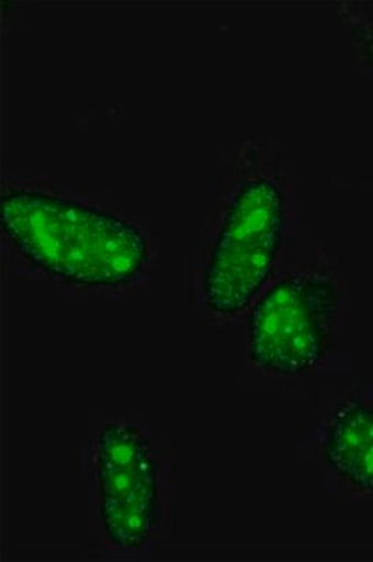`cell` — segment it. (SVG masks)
Listing matches in <instances>:
<instances>
[{
  "mask_svg": "<svg viewBox=\"0 0 373 562\" xmlns=\"http://www.w3.org/2000/svg\"><path fill=\"white\" fill-rule=\"evenodd\" d=\"M358 36H360V46L363 47L365 60H368L369 65L373 68V25H363V27H360Z\"/></svg>",
  "mask_w": 373,
  "mask_h": 562,
  "instance_id": "obj_6",
  "label": "cell"
},
{
  "mask_svg": "<svg viewBox=\"0 0 373 562\" xmlns=\"http://www.w3.org/2000/svg\"><path fill=\"white\" fill-rule=\"evenodd\" d=\"M88 454L103 547L120 554L146 552L168 520L171 462L144 425L124 416L99 425Z\"/></svg>",
  "mask_w": 373,
  "mask_h": 562,
  "instance_id": "obj_3",
  "label": "cell"
},
{
  "mask_svg": "<svg viewBox=\"0 0 373 562\" xmlns=\"http://www.w3.org/2000/svg\"><path fill=\"white\" fill-rule=\"evenodd\" d=\"M290 228V198L262 166L236 169L213 202L199 246V306L212 321H233L252 308L271 280Z\"/></svg>",
  "mask_w": 373,
  "mask_h": 562,
  "instance_id": "obj_2",
  "label": "cell"
},
{
  "mask_svg": "<svg viewBox=\"0 0 373 562\" xmlns=\"http://www.w3.org/2000/svg\"><path fill=\"white\" fill-rule=\"evenodd\" d=\"M339 316L335 277L305 266L262 291L247 321L249 360L272 375H305L334 347Z\"/></svg>",
  "mask_w": 373,
  "mask_h": 562,
  "instance_id": "obj_4",
  "label": "cell"
},
{
  "mask_svg": "<svg viewBox=\"0 0 373 562\" xmlns=\"http://www.w3.org/2000/svg\"><path fill=\"white\" fill-rule=\"evenodd\" d=\"M323 457L342 486L373 498V402L349 398L336 406L325 427Z\"/></svg>",
  "mask_w": 373,
  "mask_h": 562,
  "instance_id": "obj_5",
  "label": "cell"
},
{
  "mask_svg": "<svg viewBox=\"0 0 373 562\" xmlns=\"http://www.w3.org/2000/svg\"><path fill=\"white\" fill-rule=\"evenodd\" d=\"M0 206L7 241L65 286L112 294L135 288L149 273L146 235L117 214L33 190L3 192Z\"/></svg>",
  "mask_w": 373,
  "mask_h": 562,
  "instance_id": "obj_1",
  "label": "cell"
}]
</instances>
